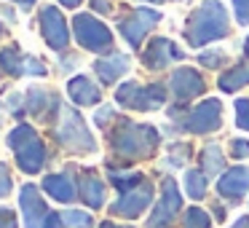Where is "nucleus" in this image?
Returning a JSON list of instances; mask_svg holds the SVG:
<instances>
[{
	"instance_id": "nucleus-1",
	"label": "nucleus",
	"mask_w": 249,
	"mask_h": 228,
	"mask_svg": "<svg viewBox=\"0 0 249 228\" xmlns=\"http://www.w3.org/2000/svg\"><path fill=\"white\" fill-rule=\"evenodd\" d=\"M110 145L118 156L124 158H147L153 156L158 145V132L150 124H131V121H121L118 129L110 132Z\"/></svg>"
},
{
	"instance_id": "nucleus-2",
	"label": "nucleus",
	"mask_w": 249,
	"mask_h": 228,
	"mask_svg": "<svg viewBox=\"0 0 249 228\" xmlns=\"http://www.w3.org/2000/svg\"><path fill=\"white\" fill-rule=\"evenodd\" d=\"M228 30H231V24H228L225 6L220 0H204L198 11H193V17H190L188 27H185V38L193 46H201L228 35Z\"/></svg>"
},
{
	"instance_id": "nucleus-3",
	"label": "nucleus",
	"mask_w": 249,
	"mask_h": 228,
	"mask_svg": "<svg viewBox=\"0 0 249 228\" xmlns=\"http://www.w3.org/2000/svg\"><path fill=\"white\" fill-rule=\"evenodd\" d=\"M8 145H11L14 156H17V164L22 172L35 174L43 169L46 164V145L38 137V132L27 124H19L17 129H11L8 134Z\"/></svg>"
},
{
	"instance_id": "nucleus-4",
	"label": "nucleus",
	"mask_w": 249,
	"mask_h": 228,
	"mask_svg": "<svg viewBox=\"0 0 249 228\" xmlns=\"http://www.w3.org/2000/svg\"><path fill=\"white\" fill-rule=\"evenodd\" d=\"M56 140L70 153H91L97 151V140L91 137L86 121L72 108H62V118L56 124Z\"/></svg>"
},
{
	"instance_id": "nucleus-5",
	"label": "nucleus",
	"mask_w": 249,
	"mask_h": 228,
	"mask_svg": "<svg viewBox=\"0 0 249 228\" xmlns=\"http://www.w3.org/2000/svg\"><path fill=\"white\" fill-rule=\"evenodd\" d=\"M118 105L131 110H156L166 102V89L153 83V86H140V83H124L115 92Z\"/></svg>"
},
{
	"instance_id": "nucleus-6",
	"label": "nucleus",
	"mask_w": 249,
	"mask_h": 228,
	"mask_svg": "<svg viewBox=\"0 0 249 228\" xmlns=\"http://www.w3.org/2000/svg\"><path fill=\"white\" fill-rule=\"evenodd\" d=\"M72 30H75V38L83 49L97 51V54L113 49V33H110L99 19H94L91 14H78V17L72 19Z\"/></svg>"
},
{
	"instance_id": "nucleus-7",
	"label": "nucleus",
	"mask_w": 249,
	"mask_h": 228,
	"mask_svg": "<svg viewBox=\"0 0 249 228\" xmlns=\"http://www.w3.org/2000/svg\"><path fill=\"white\" fill-rule=\"evenodd\" d=\"M179 207H182V199H179L177 183H174L172 177H163L161 199H158L156 209H153V217L147 220V228H174Z\"/></svg>"
},
{
	"instance_id": "nucleus-8",
	"label": "nucleus",
	"mask_w": 249,
	"mask_h": 228,
	"mask_svg": "<svg viewBox=\"0 0 249 228\" xmlns=\"http://www.w3.org/2000/svg\"><path fill=\"white\" fill-rule=\"evenodd\" d=\"M222 124V105L217 99H206V102L196 105L188 115L182 118V126L193 134H206V132L220 129Z\"/></svg>"
},
{
	"instance_id": "nucleus-9",
	"label": "nucleus",
	"mask_w": 249,
	"mask_h": 228,
	"mask_svg": "<svg viewBox=\"0 0 249 228\" xmlns=\"http://www.w3.org/2000/svg\"><path fill=\"white\" fill-rule=\"evenodd\" d=\"M158 22H161V14L158 11H153V8H137V11H131L129 17L121 19L118 27H121V33H124V38L137 49V46L142 43V38H145Z\"/></svg>"
},
{
	"instance_id": "nucleus-10",
	"label": "nucleus",
	"mask_w": 249,
	"mask_h": 228,
	"mask_svg": "<svg viewBox=\"0 0 249 228\" xmlns=\"http://www.w3.org/2000/svg\"><path fill=\"white\" fill-rule=\"evenodd\" d=\"M40 33H43L46 43L56 51H62L70 43V30H67V22L56 6H46L40 11Z\"/></svg>"
},
{
	"instance_id": "nucleus-11",
	"label": "nucleus",
	"mask_w": 249,
	"mask_h": 228,
	"mask_svg": "<svg viewBox=\"0 0 249 228\" xmlns=\"http://www.w3.org/2000/svg\"><path fill=\"white\" fill-rule=\"evenodd\" d=\"M0 67L8 76H46V65L35 57H27L17 49V46H6L0 51Z\"/></svg>"
},
{
	"instance_id": "nucleus-12",
	"label": "nucleus",
	"mask_w": 249,
	"mask_h": 228,
	"mask_svg": "<svg viewBox=\"0 0 249 228\" xmlns=\"http://www.w3.org/2000/svg\"><path fill=\"white\" fill-rule=\"evenodd\" d=\"M150 199H153V185L147 183V180H142L137 188L121 193V199L110 207V212H113V215H121V217H137V215L145 212V207L150 204Z\"/></svg>"
},
{
	"instance_id": "nucleus-13",
	"label": "nucleus",
	"mask_w": 249,
	"mask_h": 228,
	"mask_svg": "<svg viewBox=\"0 0 249 228\" xmlns=\"http://www.w3.org/2000/svg\"><path fill=\"white\" fill-rule=\"evenodd\" d=\"M19 204H22V215H24V226L27 228H46L49 220V207H46L43 196L38 193L35 185H24L19 193Z\"/></svg>"
},
{
	"instance_id": "nucleus-14",
	"label": "nucleus",
	"mask_w": 249,
	"mask_h": 228,
	"mask_svg": "<svg viewBox=\"0 0 249 228\" xmlns=\"http://www.w3.org/2000/svg\"><path fill=\"white\" fill-rule=\"evenodd\" d=\"M182 57L185 54L169 38H153L150 46L142 51V62H145L147 67H166V65H172L174 59H182Z\"/></svg>"
},
{
	"instance_id": "nucleus-15",
	"label": "nucleus",
	"mask_w": 249,
	"mask_h": 228,
	"mask_svg": "<svg viewBox=\"0 0 249 228\" xmlns=\"http://www.w3.org/2000/svg\"><path fill=\"white\" fill-rule=\"evenodd\" d=\"M204 78L198 76L196 70H190V67H179L177 73L172 76V92H174V97L177 99H193V97H198L201 92H204Z\"/></svg>"
},
{
	"instance_id": "nucleus-16",
	"label": "nucleus",
	"mask_w": 249,
	"mask_h": 228,
	"mask_svg": "<svg viewBox=\"0 0 249 228\" xmlns=\"http://www.w3.org/2000/svg\"><path fill=\"white\" fill-rule=\"evenodd\" d=\"M217 190H220L222 196H228V199L244 196L249 190V169H244V167L228 169V172L220 177V183H217Z\"/></svg>"
},
{
	"instance_id": "nucleus-17",
	"label": "nucleus",
	"mask_w": 249,
	"mask_h": 228,
	"mask_svg": "<svg viewBox=\"0 0 249 228\" xmlns=\"http://www.w3.org/2000/svg\"><path fill=\"white\" fill-rule=\"evenodd\" d=\"M43 190H46L49 196H54L56 201H62V204H70V201L78 196L75 183H72V177H70L67 172H59V174H49V177H43Z\"/></svg>"
},
{
	"instance_id": "nucleus-18",
	"label": "nucleus",
	"mask_w": 249,
	"mask_h": 228,
	"mask_svg": "<svg viewBox=\"0 0 249 228\" xmlns=\"http://www.w3.org/2000/svg\"><path fill=\"white\" fill-rule=\"evenodd\" d=\"M67 92H70V99L75 105H97L99 97H102V92H99V86H94L91 78L86 76H75L70 83H67Z\"/></svg>"
},
{
	"instance_id": "nucleus-19",
	"label": "nucleus",
	"mask_w": 249,
	"mask_h": 228,
	"mask_svg": "<svg viewBox=\"0 0 249 228\" xmlns=\"http://www.w3.org/2000/svg\"><path fill=\"white\" fill-rule=\"evenodd\" d=\"M81 199L86 201L91 209H99L105 204V185L91 169H83L81 172Z\"/></svg>"
},
{
	"instance_id": "nucleus-20",
	"label": "nucleus",
	"mask_w": 249,
	"mask_h": 228,
	"mask_svg": "<svg viewBox=\"0 0 249 228\" xmlns=\"http://www.w3.org/2000/svg\"><path fill=\"white\" fill-rule=\"evenodd\" d=\"M94 70H97V76L102 78V83H113V81H118V78L129 70V57H126V54L105 57V59H99L97 65H94Z\"/></svg>"
},
{
	"instance_id": "nucleus-21",
	"label": "nucleus",
	"mask_w": 249,
	"mask_h": 228,
	"mask_svg": "<svg viewBox=\"0 0 249 228\" xmlns=\"http://www.w3.org/2000/svg\"><path fill=\"white\" fill-rule=\"evenodd\" d=\"M24 108H27L33 115L46 118V115H49L46 110H49V108H51V110H62V105H59V99H56L51 92L35 86V89H30V92H27V105H24Z\"/></svg>"
},
{
	"instance_id": "nucleus-22",
	"label": "nucleus",
	"mask_w": 249,
	"mask_h": 228,
	"mask_svg": "<svg viewBox=\"0 0 249 228\" xmlns=\"http://www.w3.org/2000/svg\"><path fill=\"white\" fill-rule=\"evenodd\" d=\"M247 83H249V65H238V67H233V70H228L220 76L222 92H236V89L247 86Z\"/></svg>"
},
{
	"instance_id": "nucleus-23",
	"label": "nucleus",
	"mask_w": 249,
	"mask_h": 228,
	"mask_svg": "<svg viewBox=\"0 0 249 228\" xmlns=\"http://www.w3.org/2000/svg\"><path fill=\"white\" fill-rule=\"evenodd\" d=\"M201 161H204V174H220L222 167H225V158H222V153H220L217 145L206 148L204 156H201Z\"/></svg>"
},
{
	"instance_id": "nucleus-24",
	"label": "nucleus",
	"mask_w": 249,
	"mask_h": 228,
	"mask_svg": "<svg viewBox=\"0 0 249 228\" xmlns=\"http://www.w3.org/2000/svg\"><path fill=\"white\" fill-rule=\"evenodd\" d=\"M185 188H188V196L190 199H201L206 193V174L198 172V169H190L185 174Z\"/></svg>"
},
{
	"instance_id": "nucleus-25",
	"label": "nucleus",
	"mask_w": 249,
	"mask_h": 228,
	"mask_svg": "<svg viewBox=\"0 0 249 228\" xmlns=\"http://www.w3.org/2000/svg\"><path fill=\"white\" fill-rule=\"evenodd\" d=\"M110 180H113V185L121 190V193H126V190L137 188L145 177H142L140 172H110Z\"/></svg>"
},
{
	"instance_id": "nucleus-26",
	"label": "nucleus",
	"mask_w": 249,
	"mask_h": 228,
	"mask_svg": "<svg viewBox=\"0 0 249 228\" xmlns=\"http://www.w3.org/2000/svg\"><path fill=\"white\" fill-rule=\"evenodd\" d=\"M62 223H65V228H91V215L70 209V212H62Z\"/></svg>"
},
{
	"instance_id": "nucleus-27",
	"label": "nucleus",
	"mask_w": 249,
	"mask_h": 228,
	"mask_svg": "<svg viewBox=\"0 0 249 228\" xmlns=\"http://www.w3.org/2000/svg\"><path fill=\"white\" fill-rule=\"evenodd\" d=\"M185 228H209V215L198 207H190L185 212Z\"/></svg>"
},
{
	"instance_id": "nucleus-28",
	"label": "nucleus",
	"mask_w": 249,
	"mask_h": 228,
	"mask_svg": "<svg viewBox=\"0 0 249 228\" xmlns=\"http://www.w3.org/2000/svg\"><path fill=\"white\" fill-rule=\"evenodd\" d=\"M236 124L238 129H249V99H238L236 102Z\"/></svg>"
},
{
	"instance_id": "nucleus-29",
	"label": "nucleus",
	"mask_w": 249,
	"mask_h": 228,
	"mask_svg": "<svg viewBox=\"0 0 249 228\" xmlns=\"http://www.w3.org/2000/svg\"><path fill=\"white\" fill-rule=\"evenodd\" d=\"M11 185H14L11 183V172H8L6 164H0V199L11 193Z\"/></svg>"
},
{
	"instance_id": "nucleus-30",
	"label": "nucleus",
	"mask_w": 249,
	"mask_h": 228,
	"mask_svg": "<svg viewBox=\"0 0 249 228\" xmlns=\"http://www.w3.org/2000/svg\"><path fill=\"white\" fill-rule=\"evenodd\" d=\"M233 11L241 24H249V0H233Z\"/></svg>"
},
{
	"instance_id": "nucleus-31",
	"label": "nucleus",
	"mask_w": 249,
	"mask_h": 228,
	"mask_svg": "<svg viewBox=\"0 0 249 228\" xmlns=\"http://www.w3.org/2000/svg\"><path fill=\"white\" fill-rule=\"evenodd\" d=\"M0 228H17V212L0 207Z\"/></svg>"
},
{
	"instance_id": "nucleus-32",
	"label": "nucleus",
	"mask_w": 249,
	"mask_h": 228,
	"mask_svg": "<svg viewBox=\"0 0 249 228\" xmlns=\"http://www.w3.org/2000/svg\"><path fill=\"white\" fill-rule=\"evenodd\" d=\"M231 148H233V156H236V158H244V156H249V142L247 140H233L231 142Z\"/></svg>"
},
{
	"instance_id": "nucleus-33",
	"label": "nucleus",
	"mask_w": 249,
	"mask_h": 228,
	"mask_svg": "<svg viewBox=\"0 0 249 228\" xmlns=\"http://www.w3.org/2000/svg\"><path fill=\"white\" fill-rule=\"evenodd\" d=\"M198 59H201V65H206V67H217V65L222 62V54H217V51H209V54H201Z\"/></svg>"
},
{
	"instance_id": "nucleus-34",
	"label": "nucleus",
	"mask_w": 249,
	"mask_h": 228,
	"mask_svg": "<svg viewBox=\"0 0 249 228\" xmlns=\"http://www.w3.org/2000/svg\"><path fill=\"white\" fill-rule=\"evenodd\" d=\"M62 6H67V8H75V6H81V0H59Z\"/></svg>"
},
{
	"instance_id": "nucleus-35",
	"label": "nucleus",
	"mask_w": 249,
	"mask_h": 228,
	"mask_svg": "<svg viewBox=\"0 0 249 228\" xmlns=\"http://www.w3.org/2000/svg\"><path fill=\"white\" fill-rule=\"evenodd\" d=\"M233 228H249V217H241V220H238Z\"/></svg>"
},
{
	"instance_id": "nucleus-36",
	"label": "nucleus",
	"mask_w": 249,
	"mask_h": 228,
	"mask_svg": "<svg viewBox=\"0 0 249 228\" xmlns=\"http://www.w3.org/2000/svg\"><path fill=\"white\" fill-rule=\"evenodd\" d=\"M14 3H19V6H24V8H30L35 3V0H14Z\"/></svg>"
},
{
	"instance_id": "nucleus-37",
	"label": "nucleus",
	"mask_w": 249,
	"mask_h": 228,
	"mask_svg": "<svg viewBox=\"0 0 249 228\" xmlns=\"http://www.w3.org/2000/svg\"><path fill=\"white\" fill-rule=\"evenodd\" d=\"M102 228H121V226H113V223H102Z\"/></svg>"
},
{
	"instance_id": "nucleus-38",
	"label": "nucleus",
	"mask_w": 249,
	"mask_h": 228,
	"mask_svg": "<svg viewBox=\"0 0 249 228\" xmlns=\"http://www.w3.org/2000/svg\"><path fill=\"white\" fill-rule=\"evenodd\" d=\"M244 54L249 57V38H247V43H244Z\"/></svg>"
},
{
	"instance_id": "nucleus-39",
	"label": "nucleus",
	"mask_w": 249,
	"mask_h": 228,
	"mask_svg": "<svg viewBox=\"0 0 249 228\" xmlns=\"http://www.w3.org/2000/svg\"><path fill=\"white\" fill-rule=\"evenodd\" d=\"M0 35H3V27H0Z\"/></svg>"
}]
</instances>
